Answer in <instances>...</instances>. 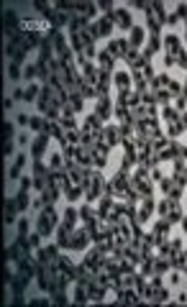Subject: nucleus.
I'll return each instance as SVG.
<instances>
[{
    "mask_svg": "<svg viewBox=\"0 0 187 307\" xmlns=\"http://www.w3.org/2000/svg\"><path fill=\"white\" fill-rule=\"evenodd\" d=\"M18 74H21V72H18V67L13 64V67H10V77H13V79H18Z\"/></svg>",
    "mask_w": 187,
    "mask_h": 307,
    "instance_id": "f03ea898",
    "label": "nucleus"
},
{
    "mask_svg": "<svg viewBox=\"0 0 187 307\" xmlns=\"http://www.w3.org/2000/svg\"><path fill=\"white\" fill-rule=\"evenodd\" d=\"M13 133V126H10V123H5V126H3V136H10Z\"/></svg>",
    "mask_w": 187,
    "mask_h": 307,
    "instance_id": "f257e3e1",
    "label": "nucleus"
}]
</instances>
